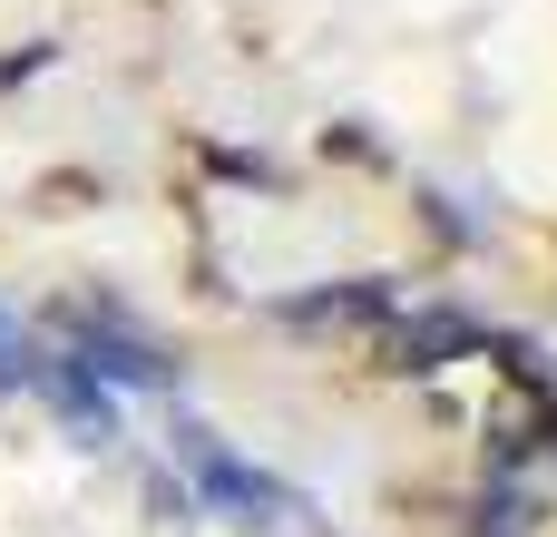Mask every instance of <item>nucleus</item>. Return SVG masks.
<instances>
[{
	"instance_id": "obj_3",
	"label": "nucleus",
	"mask_w": 557,
	"mask_h": 537,
	"mask_svg": "<svg viewBox=\"0 0 557 537\" xmlns=\"http://www.w3.org/2000/svg\"><path fill=\"white\" fill-rule=\"evenodd\" d=\"M460 352H490V333L470 313H411V323H382V362L392 372H441Z\"/></svg>"
},
{
	"instance_id": "obj_4",
	"label": "nucleus",
	"mask_w": 557,
	"mask_h": 537,
	"mask_svg": "<svg viewBox=\"0 0 557 537\" xmlns=\"http://www.w3.org/2000/svg\"><path fill=\"white\" fill-rule=\"evenodd\" d=\"M39 382H49V342L0 313V391H39Z\"/></svg>"
},
{
	"instance_id": "obj_1",
	"label": "nucleus",
	"mask_w": 557,
	"mask_h": 537,
	"mask_svg": "<svg viewBox=\"0 0 557 537\" xmlns=\"http://www.w3.org/2000/svg\"><path fill=\"white\" fill-rule=\"evenodd\" d=\"M176 470H186V479H196V499H215V509H225L235 528H264V537H304V519H313V509H304V499H294L284 479L245 470V460H235V450H225L215 430H176Z\"/></svg>"
},
{
	"instance_id": "obj_2",
	"label": "nucleus",
	"mask_w": 557,
	"mask_h": 537,
	"mask_svg": "<svg viewBox=\"0 0 557 537\" xmlns=\"http://www.w3.org/2000/svg\"><path fill=\"white\" fill-rule=\"evenodd\" d=\"M59 352H69L98 391H166V382H176V362H166L147 333H127L117 313H98V303H69V313H59Z\"/></svg>"
}]
</instances>
